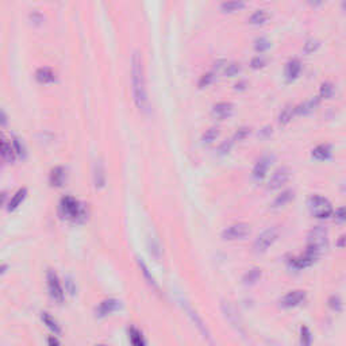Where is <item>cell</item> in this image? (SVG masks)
<instances>
[{
    "label": "cell",
    "mask_w": 346,
    "mask_h": 346,
    "mask_svg": "<svg viewBox=\"0 0 346 346\" xmlns=\"http://www.w3.org/2000/svg\"><path fill=\"white\" fill-rule=\"evenodd\" d=\"M131 89H133V99L135 106L141 111H146L149 106L146 76H145L142 56L139 52H134L131 57Z\"/></svg>",
    "instance_id": "obj_1"
},
{
    "label": "cell",
    "mask_w": 346,
    "mask_h": 346,
    "mask_svg": "<svg viewBox=\"0 0 346 346\" xmlns=\"http://www.w3.org/2000/svg\"><path fill=\"white\" fill-rule=\"evenodd\" d=\"M327 248H329V234L326 229L323 226L312 227L308 233L306 252L318 260L326 252Z\"/></svg>",
    "instance_id": "obj_2"
},
{
    "label": "cell",
    "mask_w": 346,
    "mask_h": 346,
    "mask_svg": "<svg viewBox=\"0 0 346 346\" xmlns=\"http://www.w3.org/2000/svg\"><path fill=\"white\" fill-rule=\"evenodd\" d=\"M60 214L64 219L70 222H83L87 218L84 204H81L76 197L64 196L60 202Z\"/></svg>",
    "instance_id": "obj_3"
},
{
    "label": "cell",
    "mask_w": 346,
    "mask_h": 346,
    "mask_svg": "<svg viewBox=\"0 0 346 346\" xmlns=\"http://www.w3.org/2000/svg\"><path fill=\"white\" fill-rule=\"evenodd\" d=\"M308 208L311 215L319 219H327L333 214L331 203L322 195H312L308 200Z\"/></svg>",
    "instance_id": "obj_4"
},
{
    "label": "cell",
    "mask_w": 346,
    "mask_h": 346,
    "mask_svg": "<svg viewBox=\"0 0 346 346\" xmlns=\"http://www.w3.org/2000/svg\"><path fill=\"white\" fill-rule=\"evenodd\" d=\"M279 235H280V230H279L277 227H269V229H266L265 231H262L261 234L258 235L257 238H256V241H254L253 245L254 252L258 254L265 253L266 250L269 249L273 243L276 242L277 238H279Z\"/></svg>",
    "instance_id": "obj_5"
},
{
    "label": "cell",
    "mask_w": 346,
    "mask_h": 346,
    "mask_svg": "<svg viewBox=\"0 0 346 346\" xmlns=\"http://www.w3.org/2000/svg\"><path fill=\"white\" fill-rule=\"evenodd\" d=\"M46 281H47V289H49V293L52 299L57 303H62L64 302V298H65V292H64V288H62L61 281H60V277L57 276V273L54 270L49 269L46 273Z\"/></svg>",
    "instance_id": "obj_6"
},
{
    "label": "cell",
    "mask_w": 346,
    "mask_h": 346,
    "mask_svg": "<svg viewBox=\"0 0 346 346\" xmlns=\"http://www.w3.org/2000/svg\"><path fill=\"white\" fill-rule=\"evenodd\" d=\"M250 234V226L245 222H238L230 225L222 231V238L225 241H237L243 239Z\"/></svg>",
    "instance_id": "obj_7"
},
{
    "label": "cell",
    "mask_w": 346,
    "mask_h": 346,
    "mask_svg": "<svg viewBox=\"0 0 346 346\" xmlns=\"http://www.w3.org/2000/svg\"><path fill=\"white\" fill-rule=\"evenodd\" d=\"M291 177V170L287 166H281L279 169L275 170L272 176H270L269 181H268V189L275 191V189L281 188L283 185L289 180Z\"/></svg>",
    "instance_id": "obj_8"
},
{
    "label": "cell",
    "mask_w": 346,
    "mask_h": 346,
    "mask_svg": "<svg viewBox=\"0 0 346 346\" xmlns=\"http://www.w3.org/2000/svg\"><path fill=\"white\" fill-rule=\"evenodd\" d=\"M304 299H306V292L304 291H300V289H293L291 292H288L285 295L283 299L280 300L281 307L284 308H293L298 307L300 304L303 303Z\"/></svg>",
    "instance_id": "obj_9"
},
{
    "label": "cell",
    "mask_w": 346,
    "mask_h": 346,
    "mask_svg": "<svg viewBox=\"0 0 346 346\" xmlns=\"http://www.w3.org/2000/svg\"><path fill=\"white\" fill-rule=\"evenodd\" d=\"M222 310L225 316L227 318V320L233 325V326L237 329V330L242 331V322H241V318H239L238 310L234 307V304H231L230 302H223L222 303Z\"/></svg>",
    "instance_id": "obj_10"
},
{
    "label": "cell",
    "mask_w": 346,
    "mask_h": 346,
    "mask_svg": "<svg viewBox=\"0 0 346 346\" xmlns=\"http://www.w3.org/2000/svg\"><path fill=\"white\" fill-rule=\"evenodd\" d=\"M120 300L115 299V298H108V299H104L103 302H100L99 307L96 310V315L100 318H104V316L110 315L112 312L118 311L120 308Z\"/></svg>",
    "instance_id": "obj_11"
},
{
    "label": "cell",
    "mask_w": 346,
    "mask_h": 346,
    "mask_svg": "<svg viewBox=\"0 0 346 346\" xmlns=\"http://www.w3.org/2000/svg\"><path fill=\"white\" fill-rule=\"evenodd\" d=\"M233 110H234L233 104L229 103V102H220L212 107V115L218 119H227L233 114Z\"/></svg>",
    "instance_id": "obj_12"
},
{
    "label": "cell",
    "mask_w": 346,
    "mask_h": 346,
    "mask_svg": "<svg viewBox=\"0 0 346 346\" xmlns=\"http://www.w3.org/2000/svg\"><path fill=\"white\" fill-rule=\"evenodd\" d=\"M315 261L316 258L312 257L311 254H308L307 252H304V254H302L299 257L291 258V265H292L295 269H304V268L311 266Z\"/></svg>",
    "instance_id": "obj_13"
},
{
    "label": "cell",
    "mask_w": 346,
    "mask_h": 346,
    "mask_svg": "<svg viewBox=\"0 0 346 346\" xmlns=\"http://www.w3.org/2000/svg\"><path fill=\"white\" fill-rule=\"evenodd\" d=\"M185 311L188 312V315L191 316V319H192V322L195 323L197 326V329H199V331L203 334L204 338H207L210 342H211V337H210V333H208L207 327H206V325H204V322L202 320V318H200L199 315H197L196 312L193 311L192 308L189 307L188 304H185Z\"/></svg>",
    "instance_id": "obj_14"
},
{
    "label": "cell",
    "mask_w": 346,
    "mask_h": 346,
    "mask_svg": "<svg viewBox=\"0 0 346 346\" xmlns=\"http://www.w3.org/2000/svg\"><path fill=\"white\" fill-rule=\"evenodd\" d=\"M93 183L96 188H103L106 184V168L103 161H96L93 168Z\"/></svg>",
    "instance_id": "obj_15"
},
{
    "label": "cell",
    "mask_w": 346,
    "mask_h": 346,
    "mask_svg": "<svg viewBox=\"0 0 346 346\" xmlns=\"http://www.w3.org/2000/svg\"><path fill=\"white\" fill-rule=\"evenodd\" d=\"M41 319H42V322L46 325V327L52 331V333H54L56 335L61 334V326H60V323L57 322V319H56L53 315H50L49 312L47 311L41 312Z\"/></svg>",
    "instance_id": "obj_16"
},
{
    "label": "cell",
    "mask_w": 346,
    "mask_h": 346,
    "mask_svg": "<svg viewBox=\"0 0 346 346\" xmlns=\"http://www.w3.org/2000/svg\"><path fill=\"white\" fill-rule=\"evenodd\" d=\"M268 168H269V158L268 157H262L260 158L257 161V164L254 165L253 169V177L256 180H261L264 179L268 172Z\"/></svg>",
    "instance_id": "obj_17"
},
{
    "label": "cell",
    "mask_w": 346,
    "mask_h": 346,
    "mask_svg": "<svg viewBox=\"0 0 346 346\" xmlns=\"http://www.w3.org/2000/svg\"><path fill=\"white\" fill-rule=\"evenodd\" d=\"M35 79L38 80V83L41 84H49L52 81H54L56 76H54V72L50 68H46V66H43V68H39L35 72Z\"/></svg>",
    "instance_id": "obj_18"
},
{
    "label": "cell",
    "mask_w": 346,
    "mask_h": 346,
    "mask_svg": "<svg viewBox=\"0 0 346 346\" xmlns=\"http://www.w3.org/2000/svg\"><path fill=\"white\" fill-rule=\"evenodd\" d=\"M129 339H130L131 346H146V341L143 338L142 331L134 326L129 329Z\"/></svg>",
    "instance_id": "obj_19"
},
{
    "label": "cell",
    "mask_w": 346,
    "mask_h": 346,
    "mask_svg": "<svg viewBox=\"0 0 346 346\" xmlns=\"http://www.w3.org/2000/svg\"><path fill=\"white\" fill-rule=\"evenodd\" d=\"M300 69H302V64H300L299 60L293 58V60L288 61V64L285 66V76L288 77L289 80H293L299 76Z\"/></svg>",
    "instance_id": "obj_20"
},
{
    "label": "cell",
    "mask_w": 346,
    "mask_h": 346,
    "mask_svg": "<svg viewBox=\"0 0 346 346\" xmlns=\"http://www.w3.org/2000/svg\"><path fill=\"white\" fill-rule=\"evenodd\" d=\"M65 181V169L61 168V166H57L54 168L50 173V184L53 187H61Z\"/></svg>",
    "instance_id": "obj_21"
},
{
    "label": "cell",
    "mask_w": 346,
    "mask_h": 346,
    "mask_svg": "<svg viewBox=\"0 0 346 346\" xmlns=\"http://www.w3.org/2000/svg\"><path fill=\"white\" fill-rule=\"evenodd\" d=\"M318 104H319V99L318 97L307 100V102H304V103L299 104V106L295 107V114H298V115H306L308 112H311Z\"/></svg>",
    "instance_id": "obj_22"
},
{
    "label": "cell",
    "mask_w": 346,
    "mask_h": 346,
    "mask_svg": "<svg viewBox=\"0 0 346 346\" xmlns=\"http://www.w3.org/2000/svg\"><path fill=\"white\" fill-rule=\"evenodd\" d=\"M292 199H293V191L292 189H287V191H284V192H281L280 195H277L276 199L273 200L272 207L273 208L284 207L285 204H288Z\"/></svg>",
    "instance_id": "obj_23"
},
{
    "label": "cell",
    "mask_w": 346,
    "mask_h": 346,
    "mask_svg": "<svg viewBox=\"0 0 346 346\" xmlns=\"http://www.w3.org/2000/svg\"><path fill=\"white\" fill-rule=\"evenodd\" d=\"M0 154H2V157H4L8 161L14 160V149L7 142V139L4 138L2 133H0Z\"/></svg>",
    "instance_id": "obj_24"
},
{
    "label": "cell",
    "mask_w": 346,
    "mask_h": 346,
    "mask_svg": "<svg viewBox=\"0 0 346 346\" xmlns=\"http://www.w3.org/2000/svg\"><path fill=\"white\" fill-rule=\"evenodd\" d=\"M26 196H27V189L26 188L18 189L15 195L12 196L10 204H8V210H10V211H14V210H16V208L19 207L20 204H22V202L26 199Z\"/></svg>",
    "instance_id": "obj_25"
},
{
    "label": "cell",
    "mask_w": 346,
    "mask_h": 346,
    "mask_svg": "<svg viewBox=\"0 0 346 346\" xmlns=\"http://www.w3.org/2000/svg\"><path fill=\"white\" fill-rule=\"evenodd\" d=\"M260 279H261V269L260 268H252L245 273L242 281L245 285H254Z\"/></svg>",
    "instance_id": "obj_26"
},
{
    "label": "cell",
    "mask_w": 346,
    "mask_h": 346,
    "mask_svg": "<svg viewBox=\"0 0 346 346\" xmlns=\"http://www.w3.org/2000/svg\"><path fill=\"white\" fill-rule=\"evenodd\" d=\"M293 115H295V107L291 106V104H287V106L281 110L280 115H279V123L280 125L289 123Z\"/></svg>",
    "instance_id": "obj_27"
},
{
    "label": "cell",
    "mask_w": 346,
    "mask_h": 346,
    "mask_svg": "<svg viewBox=\"0 0 346 346\" xmlns=\"http://www.w3.org/2000/svg\"><path fill=\"white\" fill-rule=\"evenodd\" d=\"M269 19V14L265 10H257L253 15L249 18V23L252 24H262Z\"/></svg>",
    "instance_id": "obj_28"
},
{
    "label": "cell",
    "mask_w": 346,
    "mask_h": 346,
    "mask_svg": "<svg viewBox=\"0 0 346 346\" xmlns=\"http://www.w3.org/2000/svg\"><path fill=\"white\" fill-rule=\"evenodd\" d=\"M330 153H331V149L329 145H319V146H316L315 149L312 150V157L322 161V160L329 158Z\"/></svg>",
    "instance_id": "obj_29"
},
{
    "label": "cell",
    "mask_w": 346,
    "mask_h": 346,
    "mask_svg": "<svg viewBox=\"0 0 346 346\" xmlns=\"http://www.w3.org/2000/svg\"><path fill=\"white\" fill-rule=\"evenodd\" d=\"M218 135H219V129L218 127H210L208 130H206L203 137H202V141H203V143L210 145V143H212L218 138Z\"/></svg>",
    "instance_id": "obj_30"
},
{
    "label": "cell",
    "mask_w": 346,
    "mask_h": 346,
    "mask_svg": "<svg viewBox=\"0 0 346 346\" xmlns=\"http://www.w3.org/2000/svg\"><path fill=\"white\" fill-rule=\"evenodd\" d=\"M312 335L307 326L300 327V346H311Z\"/></svg>",
    "instance_id": "obj_31"
},
{
    "label": "cell",
    "mask_w": 346,
    "mask_h": 346,
    "mask_svg": "<svg viewBox=\"0 0 346 346\" xmlns=\"http://www.w3.org/2000/svg\"><path fill=\"white\" fill-rule=\"evenodd\" d=\"M220 7H222L223 11L234 12L245 7V3H243V2H225V3H222Z\"/></svg>",
    "instance_id": "obj_32"
},
{
    "label": "cell",
    "mask_w": 346,
    "mask_h": 346,
    "mask_svg": "<svg viewBox=\"0 0 346 346\" xmlns=\"http://www.w3.org/2000/svg\"><path fill=\"white\" fill-rule=\"evenodd\" d=\"M334 85L331 83H323L320 85V97H325V99H330L333 95H334Z\"/></svg>",
    "instance_id": "obj_33"
},
{
    "label": "cell",
    "mask_w": 346,
    "mask_h": 346,
    "mask_svg": "<svg viewBox=\"0 0 346 346\" xmlns=\"http://www.w3.org/2000/svg\"><path fill=\"white\" fill-rule=\"evenodd\" d=\"M319 45H320V43H319V41H318V39H315V38L307 39V41H306V43H304L303 52L306 54L314 53V52H315V50L319 47Z\"/></svg>",
    "instance_id": "obj_34"
},
{
    "label": "cell",
    "mask_w": 346,
    "mask_h": 346,
    "mask_svg": "<svg viewBox=\"0 0 346 346\" xmlns=\"http://www.w3.org/2000/svg\"><path fill=\"white\" fill-rule=\"evenodd\" d=\"M269 47H270V42L266 38H264V37L257 38L256 39V42H254V49L257 50V52H260V53L265 52V50H268Z\"/></svg>",
    "instance_id": "obj_35"
},
{
    "label": "cell",
    "mask_w": 346,
    "mask_h": 346,
    "mask_svg": "<svg viewBox=\"0 0 346 346\" xmlns=\"http://www.w3.org/2000/svg\"><path fill=\"white\" fill-rule=\"evenodd\" d=\"M138 262H139V266H141V270H142V273H143V276L146 277L147 283H149L150 285H153V287H156V288H157L156 280H154V277L152 276V275H150V273H149V269H147V266L145 265V262L141 261V260H139Z\"/></svg>",
    "instance_id": "obj_36"
},
{
    "label": "cell",
    "mask_w": 346,
    "mask_h": 346,
    "mask_svg": "<svg viewBox=\"0 0 346 346\" xmlns=\"http://www.w3.org/2000/svg\"><path fill=\"white\" fill-rule=\"evenodd\" d=\"M239 72H241V65H239L238 62H231V64H229L226 66V69H225V73L230 77L238 75Z\"/></svg>",
    "instance_id": "obj_37"
},
{
    "label": "cell",
    "mask_w": 346,
    "mask_h": 346,
    "mask_svg": "<svg viewBox=\"0 0 346 346\" xmlns=\"http://www.w3.org/2000/svg\"><path fill=\"white\" fill-rule=\"evenodd\" d=\"M212 81H214V73H211V72L204 73L203 76L200 77L199 88H206V87H208V85L211 84Z\"/></svg>",
    "instance_id": "obj_38"
},
{
    "label": "cell",
    "mask_w": 346,
    "mask_h": 346,
    "mask_svg": "<svg viewBox=\"0 0 346 346\" xmlns=\"http://www.w3.org/2000/svg\"><path fill=\"white\" fill-rule=\"evenodd\" d=\"M231 147H233V139H226V141H223L219 145V147H218V153H219L220 156L227 154L231 150Z\"/></svg>",
    "instance_id": "obj_39"
},
{
    "label": "cell",
    "mask_w": 346,
    "mask_h": 346,
    "mask_svg": "<svg viewBox=\"0 0 346 346\" xmlns=\"http://www.w3.org/2000/svg\"><path fill=\"white\" fill-rule=\"evenodd\" d=\"M250 65L253 69H260V68H264L266 65V60L262 56H257V57H254L250 62Z\"/></svg>",
    "instance_id": "obj_40"
},
{
    "label": "cell",
    "mask_w": 346,
    "mask_h": 346,
    "mask_svg": "<svg viewBox=\"0 0 346 346\" xmlns=\"http://www.w3.org/2000/svg\"><path fill=\"white\" fill-rule=\"evenodd\" d=\"M249 134L250 129H248V127H241V129H238L237 133L234 134V141H243Z\"/></svg>",
    "instance_id": "obj_41"
},
{
    "label": "cell",
    "mask_w": 346,
    "mask_h": 346,
    "mask_svg": "<svg viewBox=\"0 0 346 346\" xmlns=\"http://www.w3.org/2000/svg\"><path fill=\"white\" fill-rule=\"evenodd\" d=\"M329 306L335 311H341L342 310V300L339 299L338 296H331L330 300H329Z\"/></svg>",
    "instance_id": "obj_42"
},
{
    "label": "cell",
    "mask_w": 346,
    "mask_h": 346,
    "mask_svg": "<svg viewBox=\"0 0 346 346\" xmlns=\"http://www.w3.org/2000/svg\"><path fill=\"white\" fill-rule=\"evenodd\" d=\"M345 208L343 207H341V208H338V210H337V211H335V214H334V220L337 223H343L345 222Z\"/></svg>",
    "instance_id": "obj_43"
},
{
    "label": "cell",
    "mask_w": 346,
    "mask_h": 346,
    "mask_svg": "<svg viewBox=\"0 0 346 346\" xmlns=\"http://www.w3.org/2000/svg\"><path fill=\"white\" fill-rule=\"evenodd\" d=\"M65 288H66V291L70 293V295H75V292H76V285H75L73 280L69 279V277H68L65 281Z\"/></svg>",
    "instance_id": "obj_44"
},
{
    "label": "cell",
    "mask_w": 346,
    "mask_h": 346,
    "mask_svg": "<svg viewBox=\"0 0 346 346\" xmlns=\"http://www.w3.org/2000/svg\"><path fill=\"white\" fill-rule=\"evenodd\" d=\"M47 345H49V346H60V341L57 339V337L52 335V337H49V339H47Z\"/></svg>",
    "instance_id": "obj_45"
},
{
    "label": "cell",
    "mask_w": 346,
    "mask_h": 346,
    "mask_svg": "<svg viewBox=\"0 0 346 346\" xmlns=\"http://www.w3.org/2000/svg\"><path fill=\"white\" fill-rule=\"evenodd\" d=\"M0 123H2V125L7 123V116H6V114H4L3 110H0Z\"/></svg>",
    "instance_id": "obj_46"
},
{
    "label": "cell",
    "mask_w": 346,
    "mask_h": 346,
    "mask_svg": "<svg viewBox=\"0 0 346 346\" xmlns=\"http://www.w3.org/2000/svg\"><path fill=\"white\" fill-rule=\"evenodd\" d=\"M343 241H345V235H341V237H339V241H338V246L339 248H343Z\"/></svg>",
    "instance_id": "obj_47"
},
{
    "label": "cell",
    "mask_w": 346,
    "mask_h": 346,
    "mask_svg": "<svg viewBox=\"0 0 346 346\" xmlns=\"http://www.w3.org/2000/svg\"><path fill=\"white\" fill-rule=\"evenodd\" d=\"M3 202H4V193H0V206L3 204Z\"/></svg>",
    "instance_id": "obj_48"
},
{
    "label": "cell",
    "mask_w": 346,
    "mask_h": 346,
    "mask_svg": "<svg viewBox=\"0 0 346 346\" xmlns=\"http://www.w3.org/2000/svg\"><path fill=\"white\" fill-rule=\"evenodd\" d=\"M99 346H103V345H99Z\"/></svg>",
    "instance_id": "obj_49"
}]
</instances>
